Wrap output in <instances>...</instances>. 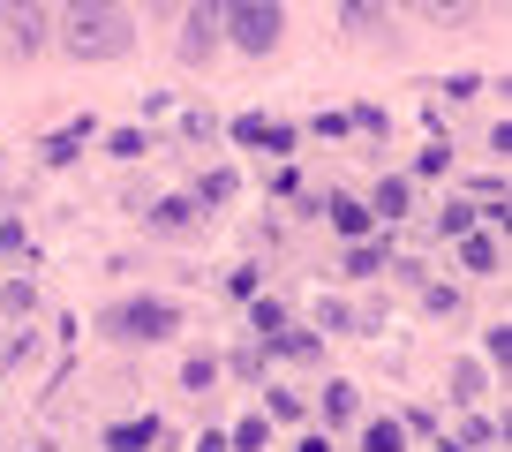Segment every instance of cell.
<instances>
[{
	"instance_id": "1",
	"label": "cell",
	"mask_w": 512,
	"mask_h": 452,
	"mask_svg": "<svg viewBox=\"0 0 512 452\" xmlns=\"http://www.w3.org/2000/svg\"><path fill=\"white\" fill-rule=\"evenodd\" d=\"M128 46H136V23H128V8H113V0L68 8V23H61V53H68V61H83V68L128 61Z\"/></svg>"
},
{
	"instance_id": "2",
	"label": "cell",
	"mask_w": 512,
	"mask_h": 452,
	"mask_svg": "<svg viewBox=\"0 0 512 452\" xmlns=\"http://www.w3.org/2000/svg\"><path fill=\"white\" fill-rule=\"evenodd\" d=\"M98 332H106L113 347H166V339L181 332V302L174 294H128V302L98 309Z\"/></svg>"
},
{
	"instance_id": "3",
	"label": "cell",
	"mask_w": 512,
	"mask_h": 452,
	"mask_svg": "<svg viewBox=\"0 0 512 452\" xmlns=\"http://www.w3.org/2000/svg\"><path fill=\"white\" fill-rule=\"evenodd\" d=\"M211 8H219V46L249 53V61L279 53V38H287V8L279 0H211Z\"/></svg>"
},
{
	"instance_id": "4",
	"label": "cell",
	"mask_w": 512,
	"mask_h": 452,
	"mask_svg": "<svg viewBox=\"0 0 512 452\" xmlns=\"http://www.w3.org/2000/svg\"><path fill=\"white\" fill-rule=\"evenodd\" d=\"M181 61L189 68H211L219 61V8H211V0H189V8H181Z\"/></svg>"
},
{
	"instance_id": "5",
	"label": "cell",
	"mask_w": 512,
	"mask_h": 452,
	"mask_svg": "<svg viewBox=\"0 0 512 452\" xmlns=\"http://www.w3.org/2000/svg\"><path fill=\"white\" fill-rule=\"evenodd\" d=\"M196 219H204V211H196L189 196H159V204L144 211V226H151V234H166V242H181V234H196Z\"/></svg>"
},
{
	"instance_id": "6",
	"label": "cell",
	"mask_w": 512,
	"mask_h": 452,
	"mask_svg": "<svg viewBox=\"0 0 512 452\" xmlns=\"http://www.w3.org/2000/svg\"><path fill=\"white\" fill-rule=\"evenodd\" d=\"M407 211H415V181H407V174H384V181H377V196H369V219L400 226Z\"/></svg>"
},
{
	"instance_id": "7",
	"label": "cell",
	"mask_w": 512,
	"mask_h": 452,
	"mask_svg": "<svg viewBox=\"0 0 512 452\" xmlns=\"http://www.w3.org/2000/svg\"><path fill=\"white\" fill-rule=\"evenodd\" d=\"M234 144H249V151H294V129H287V121H264V113H241Z\"/></svg>"
},
{
	"instance_id": "8",
	"label": "cell",
	"mask_w": 512,
	"mask_h": 452,
	"mask_svg": "<svg viewBox=\"0 0 512 452\" xmlns=\"http://www.w3.org/2000/svg\"><path fill=\"white\" fill-rule=\"evenodd\" d=\"M8 46H16V53H38V46H46V8H38V0L8 16Z\"/></svg>"
},
{
	"instance_id": "9",
	"label": "cell",
	"mask_w": 512,
	"mask_h": 452,
	"mask_svg": "<svg viewBox=\"0 0 512 452\" xmlns=\"http://www.w3.org/2000/svg\"><path fill=\"white\" fill-rule=\"evenodd\" d=\"M234 196H241V174H234V166H211V174L196 181V196H189V204L204 211V204H234Z\"/></svg>"
},
{
	"instance_id": "10",
	"label": "cell",
	"mask_w": 512,
	"mask_h": 452,
	"mask_svg": "<svg viewBox=\"0 0 512 452\" xmlns=\"http://www.w3.org/2000/svg\"><path fill=\"white\" fill-rule=\"evenodd\" d=\"M106 445H113V452H144V445H159V415H144V422H113Z\"/></svg>"
},
{
	"instance_id": "11",
	"label": "cell",
	"mask_w": 512,
	"mask_h": 452,
	"mask_svg": "<svg viewBox=\"0 0 512 452\" xmlns=\"http://www.w3.org/2000/svg\"><path fill=\"white\" fill-rule=\"evenodd\" d=\"M497 257H505V249H497V234H460V264H467V272H497Z\"/></svg>"
},
{
	"instance_id": "12",
	"label": "cell",
	"mask_w": 512,
	"mask_h": 452,
	"mask_svg": "<svg viewBox=\"0 0 512 452\" xmlns=\"http://www.w3.org/2000/svg\"><path fill=\"white\" fill-rule=\"evenodd\" d=\"M339 23H347L354 38H369V31H384V0H339Z\"/></svg>"
},
{
	"instance_id": "13",
	"label": "cell",
	"mask_w": 512,
	"mask_h": 452,
	"mask_svg": "<svg viewBox=\"0 0 512 452\" xmlns=\"http://www.w3.org/2000/svg\"><path fill=\"white\" fill-rule=\"evenodd\" d=\"M226 452H272V422H264V415H241L234 437H226Z\"/></svg>"
},
{
	"instance_id": "14",
	"label": "cell",
	"mask_w": 512,
	"mask_h": 452,
	"mask_svg": "<svg viewBox=\"0 0 512 452\" xmlns=\"http://www.w3.org/2000/svg\"><path fill=\"white\" fill-rule=\"evenodd\" d=\"M324 211H332V226L347 234V242H362V234H369V204H354V196H332Z\"/></svg>"
},
{
	"instance_id": "15",
	"label": "cell",
	"mask_w": 512,
	"mask_h": 452,
	"mask_svg": "<svg viewBox=\"0 0 512 452\" xmlns=\"http://www.w3.org/2000/svg\"><path fill=\"white\" fill-rule=\"evenodd\" d=\"M91 136H98L91 121H68V129H61V136H53V144H46V166H68V159H76L83 144H91Z\"/></svg>"
},
{
	"instance_id": "16",
	"label": "cell",
	"mask_w": 512,
	"mask_h": 452,
	"mask_svg": "<svg viewBox=\"0 0 512 452\" xmlns=\"http://www.w3.org/2000/svg\"><path fill=\"white\" fill-rule=\"evenodd\" d=\"M264 347H279V355H294V362H309V355H324V339L317 332H294V324H279Z\"/></svg>"
},
{
	"instance_id": "17",
	"label": "cell",
	"mask_w": 512,
	"mask_h": 452,
	"mask_svg": "<svg viewBox=\"0 0 512 452\" xmlns=\"http://www.w3.org/2000/svg\"><path fill=\"white\" fill-rule=\"evenodd\" d=\"M482 392H490V377H482V362H452V400H460V407H475Z\"/></svg>"
},
{
	"instance_id": "18",
	"label": "cell",
	"mask_w": 512,
	"mask_h": 452,
	"mask_svg": "<svg viewBox=\"0 0 512 452\" xmlns=\"http://www.w3.org/2000/svg\"><path fill=\"white\" fill-rule=\"evenodd\" d=\"M354 407H362V392H354L347 377H332V385H324V422H354Z\"/></svg>"
},
{
	"instance_id": "19",
	"label": "cell",
	"mask_w": 512,
	"mask_h": 452,
	"mask_svg": "<svg viewBox=\"0 0 512 452\" xmlns=\"http://www.w3.org/2000/svg\"><path fill=\"white\" fill-rule=\"evenodd\" d=\"M400 445H407V422H392V415L362 430V452H400Z\"/></svg>"
},
{
	"instance_id": "20",
	"label": "cell",
	"mask_w": 512,
	"mask_h": 452,
	"mask_svg": "<svg viewBox=\"0 0 512 452\" xmlns=\"http://www.w3.org/2000/svg\"><path fill=\"white\" fill-rule=\"evenodd\" d=\"M384 272V242H354L347 249V279H377Z\"/></svg>"
},
{
	"instance_id": "21",
	"label": "cell",
	"mask_w": 512,
	"mask_h": 452,
	"mask_svg": "<svg viewBox=\"0 0 512 452\" xmlns=\"http://www.w3.org/2000/svg\"><path fill=\"white\" fill-rule=\"evenodd\" d=\"M181 385H189V392H211V385H219V355H189V362H181Z\"/></svg>"
},
{
	"instance_id": "22",
	"label": "cell",
	"mask_w": 512,
	"mask_h": 452,
	"mask_svg": "<svg viewBox=\"0 0 512 452\" xmlns=\"http://www.w3.org/2000/svg\"><path fill=\"white\" fill-rule=\"evenodd\" d=\"M106 151H113V159H144L151 136H144V129H113V136H106Z\"/></svg>"
},
{
	"instance_id": "23",
	"label": "cell",
	"mask_w": 512,
	"mask_h": 452,
	"mask_svg": "<svg viewBox=\"0 0 512 452\" xmlns=\"http://www.w3.org/2000/svg\"><path fill=\"white\" fill-rule=\"evenodd\" d=\"M437 226H445L452 242H460V234H475V204H445V211H437Z\"/></svg>"
},
{
	"instance_id": "24",
	"label": "cell",
	"mask_w": 512,
	"mask_h": 452,
	"mask_svg": "<svg viewBox=\"0 0 512 452\" xmlns=\"http://www.w3.org/2000/svg\"><path fill=\"white\" fill-rule=\"evenodd\" d=\"M482 355L505 370V362H512V324H490V332H482Z\"/></svg>"
},
{
	"instance_id": "25",
	"label": "cell",
	"mask_w": 512,
	"mask_h": 452,
	"mask_svg": "<svg viewBox=\"0 0 512 452\" xmlns=\"http://www.w3.org/2000/svg\"><path fill=\"white\" fill-rule=\"evenodd\" d=\"M422 309L430 317H460V287H422Z\"/></svg>"
},
{
	"instance_id": "26",
	"label": "cell",
	"mask_w": 512,
	"mask_h": 452,
	"mask_svg": "<svg viewBox=\"0 0 512 452\" xmlns=\"http://www.w3.org/2000/svg\"><path fill=\"white\" fill-rule=\"evenodd\" d=\"M415 8H422V16H430V23H460L467 8H475V0H415Z\"/></svg>"
},
{
	"instance_id": "27",
	"label": "cell",
	"mask_w": 512,
	"mask_h": 452,
	"mask_svg": "<svg viewBox=\"0 0 512 452\" xmlns=\"http://www.w3.org/2000/svg\"><path fill=\"white\" fill-rule=\"evenodd\" d=\"M264 415H272V422H302V392H272V400H264Z\"/></svg>"
},
{
	"instance_id": "28",
	"label": "cell",
	"mask_w": 512,
	"mask_h": 452,
	"mask_svg": "<svg viewBox=\"0 0 512 452\" xmlns=\"http://www.w3.org/2000/svg\"><path fill=\"white\" fill-rule=\"evenodd\" d=\"M0 302H8V317H31V302H38V294H31V287H23V279H16V287L0 294Z\"/></svg>"
},
{
	"instance_id": "29",
	"label": "cell",
	"mask_w": 512,
	"mask_h": 452,
	"mask_svg": "<svg viewBox=\"0 0 512 452\" xmlns=\"http://www.w3.org/2000/svg\"><path fill=\"white\" fill-rule=\"evenodd\" d=\"M279 324H287V309H279V302H256V332L272 339V332H279Z\"/></svg>"
},
{
	"instance_id": "30",
	"label": "cell",
	"mask_w": 512,
	"mask_h": 452,
	"mask_svg": "<svg viewBox=\"0 0 512 452\" xmlns=\"http://www.w3.org/2000/svg\"><path fill=\"white\" fill-rule=\"evenodd\" d=\"M445 166H452V151H445V144H430V151L415 159V174H445Z\"/></svg>"
},
{
	"instance_id": "31",
	"label": "cell",
	"mask_w": 512,
	"mask_h": 452,
	"mask_svg": "<svg viewBox=\"0 0 512 452\" xmlns=\"http://www.w3.org/2000/svg\"><path fill=\"white\" fill-rule=\"evenodd\" d=\"M347 324H354V317H347L339 302H324V309H317V332H347Z\"/></svg>"
},
{
	"instance_id": "32",
	"label": "cell",
	"mask_w": 512,
	"mask_h": 452,
	"mask_svg": "<svg viewBox=\"0 0 512 452\" xmlns=\"http://www.w3.org/2000/svg\"><path fill=\"white\" fill-rule=\"evenodd\" d=\"M294 452H332V445H324V437H302V445H294Z\"/></svg>"
},
{
	"instance_id": "33",
	"label": "cell",
	"mask_w": 512,
	"mask_h": 452,
	"mask_svg": "<svg viewBox=\"0 0 512 452\" xmlns=\"http://www.w3.org/2000/svg\"><path fill=\"white\" fill-rule=\"evenodd\" d=\"M16 8H31V0H0V23H8V16H16Z\"/></svg>"
},
{
	"instance_id": "34",
	"label": "cell",
	"mask_w": 512,
	"mask_h": 452,
	"mask_svg": "<svg viewBox=\"0 0 512 452\" xmlns=\"http://www.w3.org/2000/svg\"><path fill=\"white\" fill-rule=\"evenodd\" d=\"M144 8H189V0H144Z\"/></svg>"
},
{
	"instance_id": "35",
	"label": "cell",
	"mask_w": 512,
	"mask_h": 452,
	"mask_svg": "<svg viewBox=\"0 0 512 452\" xmlns=\"http://www.w3.org/2000/svg\"><path fill=\"white\" fill-rule=\"evenodd\" d=\"M68 8H91V0H68Z\"/></svg>"
}]
</instances>
